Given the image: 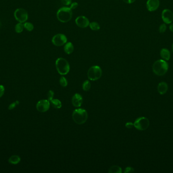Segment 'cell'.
<instances>
[{
    "mask_svg": "<svg viewBox=\"0 0 173 173\" xmlns=\"http://www.w3.org/2000/svg\"><path fill=\"white\" fill-rule=\"evenodd\" d=\"M57 18L59 22L62 23H66L70 22L73 17L72 9L67 7H63L58 10Z\"/></svg>",
    "mask_w": 173,
    "mask_h": 173,
    "instance_id": "1",
    "label": "cell"
},
{
    "mask_svg": "<svg viewBox=\"0 0 173 173\" xmlns=\"http://www.w3.org/2000/svg\"><path fill=\"white\" fill-rule=\"evenodd\" d=\"M169 65L166 61L159 59L155 62L152 66V70L154 74L158 76H163L167 72Z\"/></svg>",
    "mask_w": 173,
    "mask_h": 173,
    "instance_id": "2",
    "label": "cell"
},
{
    "mask_svg": "<svg viewBox=\"0 0 173 173\" xmlns=\"http://www.w3.org/2000/svg\"><path fill=\"white\" fill-rule=\"evenodd\" d=\"M56 68L57 71L61 75L67 74L70 70L69 63L66 59L62 57L57 59L55 62Z\"/></svg>",
    "mask_w": 173,
    "mask_h": 173,
    "instance_id": "3",
    "label": "cell"
},
{
    "mask_svg": "<svg viewBox=\"0 0 173 173\" xmlns=\"http://www.w3.org/2000/svg\"><path fill=\"white\" fill-rule=\"evenodd\" d=\"M73 119L75 123L78 125H82L86 122L88 119L87 111L83 109H77L73 111Z\"/></svg>",
    "mask_w": 173,
    "mask_h": 173,
    "instance_id": "4",
    "label": "cell"
},
{
    "mask_svg": "<svg viewBox=\"0 0 173 173\" xmlns=\"http://www.w3.org/2000/svg\"><path fill=\"white\" fill-rule=\"evenodd\" d=\"M102 71L100 67L94 66L91 67L88 71V77L91 81H96L101 78Z\"/></svg>",
    "mask_w": 173,
    "mask_h": 173,
    "instance_id": "5",
    "label": "cell"
},
{
    "mask_svg": "<svg viewBox=\"0 0 173 173\" xmlns=\"http://www.w3.org/2000/svg\"><path fill=\"white\" fill-rule=\"evenodd\" d=\"M149 125V121L145 117H141L136 120L134 126L136 129L139 130H144L148 128Z\"/></svg>",
    "mask_w": 173,
    "mask_h": 173,
    "instance_id": "6",
    "label": "cell"
},
{
    "mask_svg": "<svg viewBox=\"0 0 173 173\" xmlns=\"http://www.w3.org/2000/svg\"><path fill=\"white\" fill-rule=\"evenodd\" d=\"M14 15L16 20L21 23L25 22L29 18L27 12L25 9L23 8H18L16 9L15 11Z\"/></svg>",
    "mask_w": 173,
    "mask_h": 173,
    "instance_id": "7",
    "label": "cell"
},
{
    "mask_svg": "<svg viewBox=\"0 0 173 173\" xmlns=\"http://www.w3.org/2000/svg\"><path fill=\"white\" fill-rule=\"evenodd\" d=\"M52 42L56 46H62L67 42V38L64 34H57L52 38Z\"/></svg>",
    "mask_w": 173,
    "mask_h": 173,
    "instance_id": "8",
    "label": "cell"
},
{
    "mask_svg": "<svg viewBox=\"0 0 173 173\" xmlns=\"http://www.w3.org/2000/svg\"><path fill=\"white\" fill-rule=\"evenodd\" d=\"M50 103L48 100H42L37 104L36 108L39 112H46L50 108Z\"/></svg>",
    "mask_w": 173,
    "mask_h": 173,
    "instance_id": "9",
    "label": "cell"
},
{
    "mask_svg": "<svg viewBox=\"0 0 173 173\" xmlns=\"http://www.w3.org/2000/svg\"><path fill=\"white\" fill-rule=\"evenodd\" d=\"M162 18L164 23L170 24L173 21V13L169 9H164L162 12Z\"/></svg>",
    "mask_w": 173,
    "mask_h": 173,
    "instance_id": "10",
    "label": "cell"
},
{
    "mask_svg": "<svg viewBox=\"0 0 173 173\" xmlns=\"http://www.w3.org/2000/svg\"><path fill=\"white\" fill-rule=\"evenodd\" d=\"M77 26L80 28H86L89 25V20L85 16H79L77 17L75 20Z\"/></svg>",
    "mask_w": 173,
    "mask_h": 173,
    "instance_id": "11",
    "label": "cell"
},
{
    "mask_svg": "<svg viewBox=\"0 0 173 173\" xmlns=\"http://www.w3.org/2000/svg\"><path fill=\"white\" fill-rule=\"evenodd\" d=\"M159 6V0H148L147 1V9L148 11L152 12L158 9Z\"/></svg>",
    "mask_w": 173,
    "mask_h": 173,
    "instance_id": "12",
    "label": "cell"
},
{
    "mask_svg": "<svg viewBox=\"0 0 173 173\" xmlns=\"http://www.w3.org/2000/svg\"><path fill=\"white\" fill-rule=\"evenodd\" d=\"M83 103V98L79 93H75L72 98V104L73 106L80 107Z\"/></svg>",
    "mask_w": 173,
    "mask_h": 173,
    "instance_id": "13",
    "label": "cell"
},
{
    "mask_svg": "<svg viewBox=\"0 0 173 173\" xmlns=\"http://www.w3.org/2000/svg\"><path fill=\"white\" fill-rule=\"evenodd\" d=\"M168 85L165 82H161L157 86V90L161 95H164L168 90Z\"/></svg>",
    "mask_w": 173,
    "mask_h": 173,
    "instance_id": "14",
    "label": "cell"
},
{
    "mask_svg": "<svg viewBox=\"0 0 173 173\" xmlns=\"http://www.w3.org/2000/svg\"><path fill=\"white\" fill-rule=\"evenodd\" d=\"M161 57L165 61H169L171 57V54L169 50L166 48H163L160 52Z\"/></svg>",
    "mask_w": 173,
    "mask_h": 173,
    "instance_id": "15",
    "label": "cell"
},
{
    "mask_svg": "<svg viewBox=\"0 0 173 173\" xmlns=\"http://www.w3.org/2000/svg\"><path fill=\"white\" fill-rule=\"evenodd\" d=\"M64 52L67 54H70L73 52L74 51V46L72 42H67L64 45Z\"/></svg>",
    "mask_w": 173,
    "mask_h": 173,
    "instance_id": "16",
    "label": "cell"
},
{
    "mask_svg": "<svg viewBox=\"0 0 173 173\" xmlns=\"http://www.w3.org/2000/svg\"><path fill=\"white\" fill-rule=\"evenodd\" d=\"M20 161H21V159L18 155H12L9 159V162L11 164H18Z\"/></svg>",
    "mask_w": 173,
    "mask_h": 173,
    "instance_id": "17",
    "label": "cell"
},
{
    "mask_svg": "<svg viewBox=\"0 0 173 173\" xmlns=\"http://www.w3.org/2000/svg\"><path fill=\"white\" fill-rule=\"evenodd\" d=\"M53 107L55 109H60L62 107L61 102L58 99H52L50 101Z\"/></svg>",
    "mask_w": 173,
    "mask_h": 173,
    "instance_id": "18",
    "label": "cell"
},
{
    "mask_svg": "<svg viewBox=\"0 0 173 173\" xmlns=\"http://www.w3.org/2000/svg\"><path fill=\"white\" fill-rule=\"evenodd\" d=\"M121 172L122 171L121 168L116 165L111 166L108 170V173H121Z\"/></svg>",
    "mask_w": 173,
    "mask_h": 173,
    "instance_id": "19",
    "label": "cell"
},
{
    "mask_svg": "<svg viewBox=\"0 0 173 173\" xmlns=\"http://www.w3.org/2000/svg\"><path fill=\"white\" fill-rule=\"evenodd\" d=\"M89 26L92 30H95V31L99 30L100 29V25L97 22H92L91 23H90Z\"/></svg>",
    "mask_w": 173,
    "mask_h": 173,
    "instance_id": "20",
    "label": "cell"
},
{
    "mask_svg": "<svg viewBox=\"0 0 173 173\" xmlns=\"http://www.w3.org/2000/svg\"><path fill=\"white\" fill-rule=\"evenodd\" d=\"M24 28V24L21 23V22H19L15 25V30L17 33H21L22 32Z\"/></svg>",
    "mask_w": 173,
    "mask_h": 173,
    "instance_id": "21",
    "label": "cell"
},
{
    "mask_svg": "<svg viewBox=\"0 0 173 173\" xmlns=\"http://www.w3.org/2000/svg\"><path fill=\"white\" fill-rule=\"evenodd\" d=\"M83 89L85 91H88L91 88V84L89 80H86L83 83L82 86Z\"/></svg>",
    "mask_w": 173,
    "mask_h": 173,
    "instance_id": "22",
    "label": "cell"
},
{
    "mask_svg": "<svg viewBox=\"0 0 173 173\" xmlns=\"http://www.w3.org/2000/svg\"><path fill=\"white\" fill-rule=\"evenodd\" d=\"M24 27L29 32L32 31L34 29V26L33 24L29 22H26L24 23Z\"/></svg>",
    "mask_w": 173,
    "mask_h": 173,
    "instance_id": "23",
    "label": "cell"
},
{
    "mask_svg": "<svg viewBox=\"0 0 173 173\" xmlns=\"http://www.w3.org/2000/svg\"><path fill=\"white\" fill-rule=\"evenodd\" d=\"M59 83L60 85L62 87H66L67 85V81L66 79L63 76L61 77L60 80H59Z\"/></svg>",
    "mask_w": 173,
    "mask_h": 173,
    "instance_id": "24",
    "label": "cell"
},
{
    "mask_svg": "<svg viewBox=\"0 0 173 173\" xmlns=\"http://www.w3.org/2000/svg\"><path fill=\"white\" fill-rule=\"evenodd\" d=\"M166 30H167V26H166V24H162L159 27V32L160 33H164L166 32Z\"/></svg>",
    "mask_w": 173,
    "mask_h": 173,
    "instance_id": "25",
    "label": "cell"
},
{
    "mask_svg": "<svg viewBox=\"0 0 173 173\" xmlns=\"http://www.w3.org/2000/svg\"><path fill=\"white\" fill-rule=\"evenodd\" d=\"M54 95V93L53 91H52L51 90L49 91L48 93V100L49 102L53 98Z\"/></svg>",
    "mask_w": 173,
    "mask_h": 173,
    "instance_id": "26",
    "label": "cell"
},
{
    "mask_svg": "<svg viewBox=\"0 0 173 173\" xmlns=\"http://www.w3.org/2000/svg\"><path fill=\"white\" fill-rule=\"evenodd\" d=\"M72 0H61V3L63 4L64 6H69L72 4Z\"/></svg>",
    "mask_w": 173,
    "mask_h": 173,
    "instance_id": "27",
    "label": "cell"
},
{
    "mask_svg": "<svg viewBox=\"0 0 173 173\" xmlns=\"http://www.w3.org/2000/svg\"><path fill=\"white\" fill-rule=\"evenodd\" d=\"M19 103V102L18 101H16V102H14L13 103L11 104L9 106V110H12V109L15 108V107H16V105H17Z\"/></svg>",
    "mask_w": 173,
    "mask_h": 173,
    "instance_id": "28",
    "label": "cell"
},
{
    "mask_svg": "<svg viewBox=\"0 0 173 173\" xmlns=\"http://www.w3.org/2000/svg\"><path fill=\"white\" fill-rule=\"evenodd\" d=\"M78 6H79V4L77 2H73V3L70 4V8L73 10H75V9H76L78 7Z\"/></svg>",
    "mask_w": 173,
    "mask_h": 173,
    "instance_id": "29",
    "label": "cell"
},
{
    "mask_svg": "<svg viewBox=\"0 0 173 173\" xmlns=\"http://www.w3.org/2000/svg\"><path fill=\"white\" fill-rule=\"evenodd\" d=\"M134 172V169L131 166H128L127 168H126L124 171V173H132Z\"/></svg>",
    "mask_w": 173,
    "mask_h": 173,
    "instance_id": "30",
    "label": "cell"
},
{
    "mask_svg": "<svg viewBox=\"0 0 173 173\" xmlns=\"http://www.w3.org/2000/svg\"><path fill=\"white\" fill-rule=\"evenodd\" d=\"M5 92V88L4 86L0 85V98H1Z\"/></svg>",
    "mask_w": 173,
    "mask_h": 173,
    "instance_id": "31",
    "label": "cell"
},
{
    "mask_svg": "<svg viewBox=\"0 0 173 173\" xmlns=\"http://www.w3.org/2000/svg\"><path fill=\"white\" fill-rule=\"evenodd\" d=\"M125 126L128 129H132V127H134V123L131 122H128L126 123Z\"/></svg>",
    "mask_w": 173,
    "mask_h": 173,
    "instance_id": "32",
    "label": "cell"
},
{
    "mask_svg": "<svg viewBox=\"0 0 173 173\" xmlns=\"http://www.w3.org/2000/svg\"><path fill=\"white\" fill-rule=\"evenodd\" d=\"M136 0H123V2L127 4H132L135 2Z\"/></svg>",
    "mask_w": 173,
    "mask_h": 173,
    "instance_id": "33",
    "label": "cell"
},
{
    "mask_svg": "<svg viewBox=\"0 0 173 173\" xmlns=\"http://www.w3.org/2000/svg\"><path fill=\"white\" fill-rule=\"evenodd\" d=\"M169 30L171 31L173 33V23H171L169 25Z\"/></svg>",
    "mask_w": 173,
    "mask_h": 173,
    "instance_id": "34",
    "label": "cell"
},
{
    "mask_svg": "<svg viewBox=\"0 0 173 173\" xmlns=\"http://www.w3.org/2000/svg\"><path fill=\"white\" fill-rule=\"evenodd\" d=\"M172 50H173V45H172Z\"/></svg>",
    "mask_w": 173,
    "mask_h": 173,
    "instance_id": "35",
    "label": "cell"
},
{
    "mask_svg": "<svg viewBox=\"0 0 173 173\" xmlns=\"http://www.w3.org/2000/svg\"><path fill=\"white\" fill-rule=\"evenodd\" d=\"M1 23H0V26H1Z\"/></svg>",
    "mask_w": 173,
    "mask_h": 173,
    "instance_id": "36",
    "label": "cell"
}]
</instances>
